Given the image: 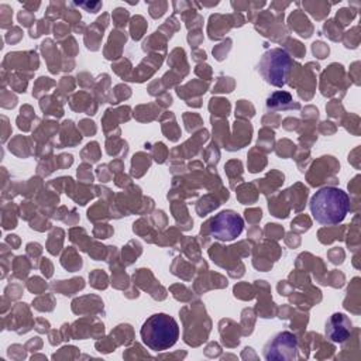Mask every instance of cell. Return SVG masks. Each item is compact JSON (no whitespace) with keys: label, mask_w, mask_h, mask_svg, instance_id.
Returning a JSON list of instances; mask_svg holds the SVG:
<instances>
[{"label":"cell","mask_w":361,"mask_h":361,"mask_svg":"<svg viewBox=\"0 0 361 361\" xmlns=\"http://www.w3.org/2000/svg\"><path fill=\"white\" fill-rule=\"evenodd\" d=\"M179 337V326L166 313L149 316L141 327V338L152 351H165L172 347Z\"/></svg>","instance_id":"cell-2"},{"label":"cell","mask_w":361,"mask_h":361,"mask_svg":"<svg viewBox=\"0 0 361 361\" xmlns=\"http://www.w3.org/2000/svg\"><path fill=\"white\" fill-rule=\"evenodd\" d=\"M289 69H290L289 55L285 51L278 48L265 52L258 63V71L262 75V78L274 86L285 85Z\"/></svg>","instance_id":"cell-3"},{"label":"cell","mask_w":361,"mask_h":361,"mask_svg":"<svg viewBox=\"0 0 361 361\" xmlns=\"http://www.w3.org/2000/svg\"><path fill=\"white\" fill-rule=\"evenodd\" d=\"M350 209L348 195L338 188H323L310 199V212L323 226H334L344 220Z\"/></svg>","instance_id":"cell-1"},{"label":"cell","mask_w":361,"mask_h":361,"mask_svg":"<svg viewBox=\"0 0 361 361\" xmlns=\"http://www.w3.org/2000/svg\"><path fill=\"white\" fill-rule=\"evenodd\" d=\"M244 221L233 210H223L219 214H216L210 223H209V231L210 235L221 240V241H230L238 237L243 231Z\"/></svg>","instance_id":"cell-4"},{"label":"cell","mask_w":361,"mask_h":361,"mask_svg":"<svg viewBox=\"0 0 361 361\" xmlns=\"http://www.w3.org/2000/svg\"><path fill=\"white\" fill-rule=\"evenodd\" d=\"M351 329V322L341 313H336L330 317V320L327 322L326 324V334L333 338V336L336 334V331L338 330L337 333V341H343L347 336H348V331Z\"/></svg>","instance_id":"cell-6"},{"label":"cell","mask_w":361,"mask_h":361,"mask_svg":"<svg viewBox=\"0 0 361 361\" xmlns=\"http://www.w3.org/2000/svg\"><path fill=\"white\" fill-rule=\"evenodd\" d=\"M265 360L289 361L298 357V340L289 331L275 334L264 347Z\"/></svg>","instance_id":"cell-5"}]
</instances>
